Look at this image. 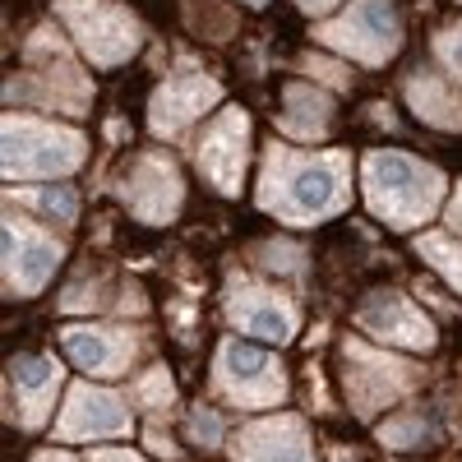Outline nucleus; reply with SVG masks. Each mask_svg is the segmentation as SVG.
<instances>
[{"mask_svg":"<svg viewBox=\"0 0 462 462\" xmlns=\"http://www.w3.org/2000/svg\"><path fill=\"white\" fill-rule=\"evenodd\" d=\"M23 74L5 84L10 102H28V106H47V111H65V116H84L93 102V84L88 74L74 60L69 42L51 28H32L28 42H23Z\"/></svg>","mask_w":462,"mask_h":462,"instance_id":"7ed1b4c3","label":"nucleus"},{"mask_svg":"<svg viewBox=\"0 0 462 462\" xmlns=\"http://www.w3.org/2000/svg\"><path fill=\"white\" fill-rule=\"evenodd\" d=\"M420 379H426V370L416 361H402L398 352H374L356 337L342 342V383L356 416H379L389 402L407 398Z\"/></svg>","mask_w":462,"mask_h":462,"instance_id":"0eeeda50","label":"nucleus"},{"mask_svg":"<svg viewBox=\"0 0 462 462\" xmlns=\"http://www.w3.org/2000/svg\"><path fill=\"white\" fill-rule=\"evenodd\" d=\"M217 102H222V84L213 74H204L195 60H176V69L158 84V93L148 102V130L162 139H180Z\"/></svg>","mask_w":462,"mask_h":462,"instance_id":"9b49d317","label":"nucleus"},{"mask_svg":"<svg viewBox=\"0 0 462 462\" xmlns=\"http://www.w3.org/2000/svg\"><path fill=\"white\" fill-rule=\"evenodd\" d=\"M65 259V236L5 204V296H37Z\"/></svg>","mask_w":462,"mask_h":462,"instance_id":"1a4fd4ad","label":"nucleus"},{"mask_svg":"<svg viewBox=\"0 0 462 462\" xmlns=\"http://www.w3.org/2000/svg\"><path fill=\"white\" fill-rule=\"evenodd\" d=\"M296 5L305 10V14H324V10H333L337 0H296Z\"/></svg>","mask_w":462,"mask_h":462,"instance_id":"2f4dec72","label":"nucleus"},{"mask_svg":"<svg viewBox=\"0 0 462 462\" xmlns=\"http://www.w3.org/2000/svg\"><path fill=\"white\" fill-rule=\"evenodd\" d=\"M315 42L356 60L365 69H379L389 65L402 47V23H398V10L393 0H352L342 14L315 23Z\"/></svg>","mask_w":462,"mask_h":462,"instance_id":"39448f33","label":"nucleus"},{"mask_svg":"<svg viewBox=\"0 0 462 462\" xmlns=\"http://www.w3.org/2000/svg\"><path fill=\"white\" fill-rule=\"evenodd\" d=\"M134 430L130 407L121 393L97 389V383H69L65 407L56 416V435L60 439H121Z\"/></svg>","mask_w":462,"mask_h":462,"instance_id":"4468645a","label":"nucleus"},{"mask_svg":"<svg viewBox=\"0 0 462 462\" xmlns=\"http://www.w3.org/2000/svg\"><path fill=\"white\" fill-rule=\"evenodd\" d=\"M231 462H315L300 416H259L231 439Z\"/></svg>","mask_w":462,"mask_h":462,"instance_id":"f3484780","label":"nucleus"},{"mask_svg":"<svg viewBox=\"0 0 462 462\" xmlns=\"http://www.w3.org/2000/svg\"><path fill=\"white\" fill-rule=\"evenodd\" d=\"M250 5H268V0H250Z\"/></svg>","mask_w":462,"mask_h":462,"instance_id":"72a5a7b5","label":"nucleus"},{"mask_svg":"<svg viewBox=\"0 0 462 462\" xmlns=\"http://www.w3.org/2000/svg\"><path fill=\"white\" fill-rule=\"evenodd\" d=\"M60 383H65V374H60L56 356H14L10 361V398H14L23 430L47 426V416L60 398Z\"/></svg>","mask_w":462,"mask_h":462,"instance_id":"a211bd4d","label":"nucleus"},{"mask_svg":"<svg viewBox=\"0 0 462 462\" xmlns=\"http://www.w3.org/2000/svg\"><path fill=\"white\" fill-rule=\"evenodd\" d=\"M148 448H152V453H162V457H176V444H171L162 430H148Z\"/></svg>","mask_w":462,"mask_h":462,"instance_id":"c756f323","label":"nucleus"},{"mask_svg":"<svg viewBox=\"0 0 462 462\" xmlns=\"http://www.w3.org/2000/svg\"><path fill=\"white\" fill-rule=\"evenodd\" d=\"M407 106L435 130H462V97L448 79H439V74L416 69L407 79Z\"/></svg>","mask_w":462,"mask_h":462,"instance_id":"aec40b11","label":"nucleus"},{"mask_svg":"<svg viewBox=\"0 0 462 462\" xmlns=\"http://www.w3.org/2000/svg\"><path fill=\"white\" fill-rule=\"evenodd\" d=\"M130 393H134L139 411H148L152 420H167V416L176 411V379H171L162 365H152L148 374H139Z\"/></svg>","mask_w":462,"mask_h":462,"instance_id":"5701e85b","label":"nucleus"},{"mask_svg":"<svg viewBox=\"0 0 462 462\" xmlns=\"http://www.w3.org/2000/svg\"><path fill=\"white\" fill-rule=\"evenodd\" d=\"M199 171L204 180L217 185V195L236 199L245 185V162H250V116L241 106H226L199 139Z\"/></svg>","mask_w":462,"mask_h":462,"instance_id":"ddd939ff","label":"nucleus"},{"mask_svg":"<svg viewBox=\"0 0 462 462\" xmlns=\"http://www.w3.org/2000/svg\"><path fill=\"white\" fill-rule=\"evenodd\" d=\"M259 263L273 268V273H300L305 250L300 245H287V241H268V245H259Z\"/></svg>","mask_w":462,"mask_h":462,"instance_id":"bb28decb","label":"nucleus"},{"mask_svg":"<svg viewBox=\"0 0 462 462\" xmlns=\"http://www.w3.org/2000/svg\"><path fill=\"white\" fill-rule=\"evenodd\" d=\"M222 305H226V319L236 324L241 333H250V337L291 342V337L300 333L296 300H291L287 291H278V287L250 278V273H231V278H226Z\"/></svg>","mask_w":462,"mask_h":462,"instance_id":"9d476101","label":"nucleus"},{"mask_svg":"<svg viewBox=\"0 0 462 462\" xmlns=\"http://www.w3.org/2000/svg\"><path fill=\"white\" fill-rule=\"evenodd\" d=\"M56 14L69 28L74 47H79L88 65L116 69L139 56L143 23L125 5H116V0H56Z\"/></svg>","mask_w":462,"mask_h":462,"instance_id":"423d86ee","label":"nucleus"},{"mask_svg":"<svg viewBox=\"0 0 462 462\" xmlns=\"http://www.w3.org/2000/svg\"><path fill=\"white\" fill-rule=\"evenodd\" d=\"M430 47H435V56L448 65L453 79L462 84V19H457V23H448V28H439Z\"/></svg>","mask_w":462,"mask_h":462,"instance_id":"a878e982","label":"nucleus"},{"mask_svg":"<svg viewBox=\"0 0 462 462\" xmlns=\"http://www.w3.org/2000/svg\"><path fill=\"white\" fill-rule=\"evenodd\" d=\"M213 389L241 411H263L287 398V370L263 346L226 337L217 342V356H213Z\"/></svg>","mask_w":462,"mask_h":462,"instance_id":"6e6552de","label":"nucleus"},{"mask_svg":"<svg viewBox=\"0 0 462 462\" xmlns=\"http://www.w3.org/2000/svg\"><path fill=\"white\" fill-rule=\"evenodd\" d=\"M361 189L379 222H389L398 231H416L439 213L448 195V176L430 162L411 158V152L379 148L361 162Z\"/></svg>","mask_w":462,"mask_h":462,"instance_id":"f03ea898","label":"nucleus"},{"mask_svg":"<svg viewBox=\"0 0 462 462\" xmlns=\"http://www.w3.org/2000/svg\"><path fill=\"white\" fill-rule=\"evenodd\" d=\"M416 254L426 259L453 291H462V241L457 236H448V231H426V236H416Z\"/></svg>","mask_w":462,"mask_h":462,"instance_id":"4be33fe9","label":"nucleus"},{"mask_svg":"<svg viewBox=\"0 0 462 462\" xmlns=\"http://www.w3.org/2000/svg\"><path fill=\"white\" fill-rule=\"evenodd\" d=\"M185 430H189V439H195L199 448H217L222 435H226L222 416H217L213 407H195V411H189V416H185Z\"/></svg>","mask_w":462,"mask_h":462,"instance_id":"393cba45","label":"nucleus"},{"mask_svg":"<svg viewBox=\"0 0 462 462\" xmlns=\"http://www.w3.org/2000/svg\"><path fill=\"white\" fill-rule=\"evenodd\" d=\"M356 328L370 333L374 342L407 346V352H430L435 346V324L402 291H370L356 305Z\"/></svg>","mask_w":462,"mask_h":462,"instance_id":"2eb2a0df","label":"nucleus"},{"mask_svg":"<svg viewBox=\"0 0 462 462\" xmlns=\"http://www.w3.org/2000/svg\"><path fill=\"white\" fill-rule=\"evenodd\" d=\"M448 226L462 231V185L453 189V199H448Z\"/></svg>","mask_w":462,"mask_h":462,"instance_id":"7c9ffc66","label":"nucleus"},{"mask_svg":"<svg viewBox=\"0 0 462 462\" xmlns=\"http://www.w3.org/2000/svg\"><path fill=\"white\" fill-rule=\"evenodd\" d=\"M435 435L439 430L430 426L426 411H407V416H393V420H383V426H379V444L393 448V453H411L420 444H430Z\"/></svg>","mask_w":462,"mask_h":462,"instance_id":"b1692460","label":"nucleus"},{"mask_svg":"<svg viewBox=\"0 0 462 462\" xmlns=\"http://www.w3.org/2000/svg\"><path fill=\"white\" fill-rule=\"evenodd\" d=\"M282 134L287 139H300V143H310V139H324V130L333 125V97L315 84H287L282 88Z\"/></svg>","mask_w":462,"mask_h":462,"instance_id":"6ab92c4d","label":"nucleus"},{"mask_svg":"<svg viewBox=\"0 0 462 462\" xmlns=\"http://www.w3.org/2000/svg\"><path fill=\"white\" fill-rule=\"evenodd\" d=\"M254 204L282 226H315L352 204V152H296L273 143L263 152Z\"/></svg>","mask_w":462,"mask_h":462,"instance_id":"f257e3e1","label":"nucleus"},{"mask_svg":"<svg viewBox=\"0 0 462 462\" xmlns=\"http://www.w3.org/2000/svg\"><path fill=\"white\" fill-rule=\"evenodd\" d=\"M88 158V139L60 125V121H37V116L10 111L5 116V176L10 180H60L74 176Z\"/></svg>","mask_w":462,"mask_h":462,"instance_id":"20e7f679","label":"nucleus"},{"mask_svg":"<svg viewBox=\"0 0 462 462\" xmlns=\"http://www.w3.org/2000/svg\"><path fill=\"white\" fill-rule=\"evenodd\" d=\"M88 462H148V457H139L134 448H102V444H97V448L88 453Z\"/></svg>","mask_w":462,"mask_h":462,"instance_id":"c85d7f7f","label":"nucleus"},{"mask_svg":"<svg viewBox=\"0 0 462 462\" xmlns=\"http://www.w3.org/2000/svg\"><path fill=\"white\" fill-rule=\"evenodd\" d=\"M5 204L28 208V217L47 222L56 231L74 226V217H79V195H74L69 185H14L5 195Z\"/></svg>","mask_w":462,"mask_h":462,"instance_id":"412c9836","label":"nucleus"},{"mask_svg":"<svg viewBox=\"0 0 462 462\" xmlns=\"http://www.w3.org/2000/svg\"><path fill=\"white\" fill-rule=\"evenodd\" d=\"M116 189H121V204L148 226L176 222V213L185 204L180 167H176V158H167V152H139V158L125 167V176H121Z\"/></svg>","mask_w":462,"mask_h":462,"instance_id":"f8f14e48","label":"nucleus"},{"mask_svg":"<svg viewBox=\"0 0 462 462\" xmlns=\"http://www.w3.org/2000/svg\"><path fill=\"white\" fill-rule=\"evenodd\" d=\"M60 342L74 365L88 374H102V379L125 374L143 346V337L134 328H116V324H69L60 333Z\"/></svg>","mask_w":462,"mask_h":462,"instance_id":"dca6fc26","label":"nucleus"},{"mask_svg":"<svg viewBox=\"0 0 462 462\" xmlns=\"http://www.w3.org/2000/svg\"><path fill=\"white\" fill-rule=\"evenodd\" d=\"M32 462H74L69 453H60V448H47V453H37Z\"/></svg>","mask_w":462,"mask_h":462,"instance_id":"473e14b6","label":"nucleus"},{"mask_svg":"<svg viewBox=\"0 0 462 462\" xmlns=\"http://www.w3.org/2000/svg\"><path fill=\"white\" fill-rule=\"evenodd\" d=\"M300 69L310 74V79H328L333 88H346V69H342L337 60H328V56H305Z\"/></svg>","mask_w":462,"mask_h":462,"instance_id":"cd10ccee","label":"nucleus"}]
</instances>
